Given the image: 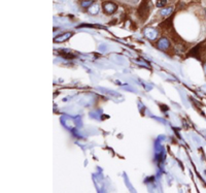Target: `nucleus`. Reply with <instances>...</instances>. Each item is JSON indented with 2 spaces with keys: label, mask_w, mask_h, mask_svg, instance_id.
<instances>
[{
  "label": "nucleus",
  "mask_w": 206,
  "mask_h": 193,
  "mask_svg": "<svg viewBox=\"0 0 206 193\" xmlns=\"http://www.w3.org/2000/svg\"><path fill=\"white\" fill-rule=\"evenodd\" d=\"M150 10V0H143L141 5L138 8V14L142 19H146L148 12Z\"/></svg>",
  "instance_id": "1"
},
{
  "label": "nucleus",
  "mask_w": 206,
  "mask_h": 193,
  "mask_svg": "<svg viewBox=\"0 0 206 193\" xmlns=\"http://www.w3.org/2000/svg\"><path fill=\"white\" fill-rule=\"evenodd\" d=\"M102 6H103L104 12H105L106 14H109V15L113 14V12L116 10V8H118V5H116V3H113V2H111V1L104 2Z\"/></svg>",
  "instance_id": "2"
},
{
  "label": "nucleus",
  "mask_w": 206,
  "mask_h": 193,
  "mask_svg": "<svg viewBox=\"0 0 206 193\" xmlns=\"http://www.w3.org/2000/svg\"><path fill=\"white\" fill-rule=\"evenodd\" d=\"M72 36V32H66V33H63L61 35H58L57 37H55L54 41L55 42H63V41H66L67 39H69L70 37Z\"/></svg>",
  "instance_id": "5"
},
{
  "label": "nucleus",
  "mask_w": 206,
  "mask_h": 193,
  "mask_svg": "<svg viewBox=\"0 0 206 193\" xmlns=\"http://www.w3.org/2000/svg\"><path fill=\"white\" fill-rule=\"evenodd\" d=\"M166 3H167V0H158L157 1V6L158 7H163V6H165Z\"/></svg>",
  "instance_id": "9"
},
{
  "label": "nucleus",
  "mask_w": 206,
  "mask_h": 193,
  "mask_svg": "<svg viewBox=\"0 0 206 193\" xmlns=\"http://www.w3.org/2000/svg\"><path fill=\"white\" fill-rule=\"evenodd\" d=\"M204 71H205V73H206V63L204 64Z\"/></svg>",
  "instance_id": "10"
},
{
  "label": "nucleus",
  "mask_w": 206,
  "mask_h": 193,
  "mask_svg": "<svg viewBox=\"0 0 206 193\" xmlns=\"http://www.w3.org/2000/svg\"><path fill=\"white\" fill-rule=\"evenodd\" d=\"M98 12H99V6L97 5V4H93V5H91L90 7H89V12H90V14L96 15Z\"/></svg>",
  "instance_id": "7"
},
{
  "label": "nucleus",
  "mask_w": 206,
  "mask_h": 193,
  "mask_svg": "<svg viewBox=\"0 0 206 193\" xmlns=\"http://www.w3.org/2000/svg\"><path fill=\"white\" fill-rule=\"evenodd\" d=\"M80 4H82V7H87V8H89V7H90V6L93 4V0H85V1H82Z\"/></svg>",
  "instance_id": "8"
},
{
  "label": "nucleus",
  "mask_w": 206,
  "mask_h": 193,
  "mask_svg": "<svg viewBox=\"0 0 206 193\" xmlns=\"http://www.w3.org/2000/svg\"><path fill=\"white\" fill-rule=\"evenodd\" d=\"M143 32H144V35H145V36L147 37L148 39H150V40H154L157 37V35H158L157 30H156V29H154V28H145Z\"/></svg>",
  "instance_id": "3"
},
{
  "label": "nucleus",
  "mask_w": 206,
  "mask_h": 193,
  "mask_svg": "<svg viewBox=\"0 0 206 193\" xmlns=\"http://www.w3.org/2000/svg\"><path fill=\"white\" fill-rule=\"evenodd\" d=\"M169 46H170V42H169V40L167 38L162 37V38L159 39V41H158V48L159 49L165 51V50H167V49L169 48Z\"/></svg>",
  "instance_id": "4"
},
{
  "label": "nucleus",
  "mask_w": 206,
  "mask_h": 193,
  "mask_svg": "<svg viewBox=\"0 0 206 193\" xmlns=\"http://www.w3.org/2000/svg\"><path fill=\"white\" fill-rule=\"evenodd\" d=\"M172 12H173V7H167V8L161 9L160 14H161V16H163V17H169Z\"/></svg>",
  "instance_id": "6"
}]
</instances>
